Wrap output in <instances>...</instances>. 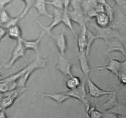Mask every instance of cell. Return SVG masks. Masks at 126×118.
Here are the masks:
<instances>
[{"label":"cell","mask_w":126,"mask_h":118,"mask_svg":"<svg viewBox=\"0 0 126 118\" xmlns=\"http://www.w3.org/2000/svg\"><path fill=\"white\" fill-rule=\"evenodd\" d=\"M72 9L69 10L68 15L71 20L79 25L81 28L86 24L85 14L82 7L81 1H71Z\"/></svg>","instance_id":"obj_1"},{"label":"cell","mask_w":126,"mask_h":118,"mask_svg":"<svg viewBox=\"0 0 126 118\" xmlns=\"http://www.w3.org/2000/svg\"><path fill=\"white\" fill-rule=\"evenodd\" d=\"M46 65V59L41 58L39 55H37L36 58L32 62H31L30 68L23 76H22L18 81H17L18 88H25L26 83L28 81V79L30 77L32 74L38 68H45Z\"/></svg>","instance_id":"obj_2"},{"label":"cell","mask_w":126,"mask_h":118,"mask_svg":"<svg viewBox=\"0 0 126 118\" xmlns=\"http://www.w3.org/2000/svg\"><path fill=\"white\" fill-rule=\"evenodd\" d=\"M86 81H87V79L84 77V79H83L80 87H79L76 89L69 90L68 92H66V93L71 98H76L82 102L86 108V113H87L91 106H90L89 101L87 100V93H86V90L85 88V84H86Z\"/></svg>","instance_id":"obj_3"},{"label":"cell","mask_w":126,"mask_h":118,"mask_svg":"<svg viewBox=\"0 0 126 118\" xmlns=\"http://www.w3.org/2000/svg\"><path fill=\"white\" fill-rule=\"evenodd\" d=\"M27 90V88H17V89L14 90L6 92L4 93H1V111H5V109L11 106L13 104L15 100L20 95V93H23Z\"/></svg>","instance_id":"obj_4"},{"label":"cell","mask_w":126,"mask_h":118,"mask_svg":"<svg viewBox=\"0 0 126 118\" xmlns=\"http://www.w3.org/2000/svg\"><path fill=\"white\" fill-rule=\"evenodd\" d=\"M93 25V27L95 30V34L98 37L99 39H102L108 42L113 39H119L121 40V34L118 31L116 30L111 27L107 28H102L97 25L95 23Z\"/></svg>","instance_id":"obj_5"},{"label":"cell","mask_w":126,"mask_h":118,"mask_svg":"<svg viewBox=\"0 0 126 118\" xmlns=\"http://www.w3.org/2000/svg\"><path fill=\"white\" fill-rule=\"evenodd\" d=\"M25 51L26 49L23 44V38H22L17 41V44L12 52L11 59L6 65H4V68L6 69L10 68L20 58H24L27 61H28L26 57Z\"/></svg>","instance_id":"obj_6"},{"label":"cell","mask_w":126,"mask_h":118,"mask_svg":"<svg viewBox=\"0 0 126 118\" xmlns=\"http://www.w3.org/2000/svg\"><path fill=\"white\" fill-rule=\"evenodd\" d=\"M63 13V11H61V10H59L57 9L54 8V19H53V21L52 22V23H50L49 26H47V27H46V26H44L43 25H42L37 19L35 20L36 21L37 23H38V25L44 30V31H45L46 33H47V34H49V36H53L52 30L53 28H55V27H57V26L59 25V24L62 23Z\"/></svg>","instance_id":"obj_7"},{"label":"cell","mask_w":126,"mask_h":118,"mask_svg":"<svg viewBox=\"0 0 126 118\" xmlns=\"http://www.w3.org/2000/svg\"><path fill=\"white\" fill-rule=\"evenodd\" d=\"M73 65L72 61L68 60L65 57V56L60 55L57 63L56 69L60 71L63 74L68 76L69 77H72L73 75L71 73V67Z\"/></svg>","instance_id":"obj_8"},{"label":"cell","mask_w":126,"mask_h":118,"mask_svg":"<svg viewBox=\"0 0 126 118\" xmlns=\"http://www.w3.org/2000/svg\"><path fill=\"white\" fill-rule=\"evenodd\" d=\"M107 55H108L110 59V62L108 65L105 66H97V67L95 68V70H108V71H110L111 73L116 75L117 77H118L121 68L123 61L121 62L116 59H113L110 55L109 53L107 52Z\"/></svg>","instance_id":"obj_9"},{"label":"cell","mask_w":126,"mask_h":118,"mask_svg":"<svg viewBox=\"0 0 126 118\" xmlns=\"http://www.w3.org/2000/svg\"><path fill=\"white\" fill-rule=\"evenodd\" d=\"M87 87H88L89 93L91 96L94 98H98L102 96L112 95L114 93L115 91H107L102 89L98 87L95 84L92 82L89 78L87 79Z\"/></svg>","instance_id":"obj_10"},{"label":"cell","mask_w":126,"mask_h":118,"mask_svg":"<svg viewBox=\"0 0 126 118\" xmlns=\"http://www.w3.org/2000/svg\"><path fill=\"white\" fill-rule=\"evenodd\" d=\"M108 44V47L107 52H119L121 53L125 57H126V50L121 41L119 39H113L112 40L107 42Z\"/></svg>","instance_id":"obj_11"},{"label":"cell","mask_w":126,"mask_h":118,"mask_svg":"<svg viewBox=\"0 0 126 118\" xmlns=\"http://www.w3.org/2000/svg\"><path fill=\"white\" fill-rule=\"evenodd\" d=\"M52 37L55 40V45L60 52V55L65 56V51L67 49V42L63 31L58 35H53Z\"/></svg>","instance_id":"obj_12"},{"label":"cell","mask_w":126,"mask_h":118,"mask_svg":"<svg viewBox=\"0 0 126 118\" xmlns=\"http://www.w3.org/2000/svg\"><path fill=\"white\" fill-rule=\"evenodd\" d=\"M44 32L43 31L38 38L35 40H25L23 39V44L26 50H32L35 52L37 55H38L39 52V44L43 38Z\"/></svg>","instance_id":"obj_13"},{"label":"cell","mask_w":126,"mask_h":118,"mask_svg":"<svg viewBox=\"0 0 126 118\" xmlns=\"http://www.w3.org/2000/svg\"><path fill=\"white\" fill-rule=\"evenodd\" d=\"M87 58L88 57L86 55V52L78 53V59L79 61L80 67H81L82 73L86 79L89 78V73L91 72V68H90Z\"/></svg>","instance_id":"obj_14"},{"label":"cell","mask_w":126,"mask_h":118,"mask_svg":"<svg viewBox=\"0 0 126 118\" xmlns=\"http://www.w3.org/2000/svg\"><path fill=\"white\" fill-rule=\"evenodd\" d=\"M87 28L85 25L82 28L80 34L78 36V47L79 52H84L87 48Z\"/></svg>","instance_id":"obj_15"},{"label":"cell","mask_w":126,"mask_h":118,"mask_svg":"<svg viewBox=\"0 0 126 118\" xmlns=\"http://www.w3.org/2000/svg\"><path fill=\"white\" fill-rule=\"evenodd\" d=\"M34 94L38 95L39 96L42 97H48L50 99L53 100L57 102V103H62L65 102L66 100L69 99L71 97L65 93H38V92H34Z\"/></svg>","instance_id":"obj_16"},{"label":"cell","mask_w":126,"mask_h":118,"mask_svg":"<svg viewBox=\"0 0 126 118\" xmlns=\"http://www.w3.org/2000/svg\"><path fill=\"white\" fill-rule=\"evenodd\" d=\"M95 24L100 28H105L110 27L111 22L109 17L105 12L98 14L95 18Z\"/></svg>","instance_id":"obj_17"},{"label":"cell","mask_w":126,"mask_h":118,"mask_svg":"<svg viewBox=\"0 0 126 118\" xmlns=\"http://www.w3.org/2000/svg\"><path fill=\"white\" fill-rule=\"evenodd\" d=\"M47 4L46 1H41V0H39V1H36L34 7L37 10L38 14L39 15H43L52 18V15H51L47 10Z\"/></svg>","instance_id":"obj_18"},{"label":"cell","mask_w":126,"mask_h":118,"mask_svg":"<svg viewBox=\"0 0 126 118\" xmlns=\"http://www.w3.org/2000/svg\"><path fill=\"white\" fill-rule=\"evenodd\" d=\"M68 11L69 10H63V16H62V23H64L66 27H67L69 28V30H71V31L72 32L73 35L75 36V38L77 39L78 36L76 34V31L74 30L73 27L72 25V20L70 18V16L68 15Z\"/></svg>","instance_id":"obj_19"},{"label":"cell","mask_w":126,"mask_h":118,"mask_svg":"<svg viewBox=\"0 0 126 118\" xmlns=\"http://www.w3.org/2000/svg\"><path fill=\"white\" fill-rule=\"evenodd\" d=\"M82 84L79 77L77 76H73L72 77H70V78L66 81V87L69 89V90L76 89L80 87Z\"/></svg>","instance_id":"obj_20"},{"label":"cell","mask_w":126,"mask_h":118,"mask_svg":"<svg viewBox=\"0 0 126 118\" xmlns=\"http://www.w3.org/2000/svg\"><path fill=\"white\" fill-rule=\"evenodd\" d=\"M118 101L117 100L116 97V90L114 92V93L112 95H111L110 98L104 104L102 105V110L103 111H107L110 110L111 108H114L115 106H116L118 104Z\"/></svg>","instance_id":"obj_21"},{"label":"cell","mask_w":126,"mask_h":118,"mask_svg":"<svg viewBox=\"0 0 126 118\" xmlns=\"http://www.w3.org/2000/svg\"><path fill=\"white\" fill-rule=\"evenodd\" d=\"M7 34L12 39L18 41L22 38V31L18 25L12 27L7 30Z\"/></svg>","instance_id":"obj_22"},{"label":"cell","mask_w":126,"mask_h":118,"mask_svg":"<svg viewBox=\"0 0 126 118\" xmlns=\"http://www.w3.org/2000/svg\"><path fill=\"white\" fill-rule=\"evenodd\" d=\"M97 39H99L98 37L95 34H94V33H92V31L89 30L87 29V48H86V55L87 57H89L90 53V50H91V47H92V45L93 44V43Z\"/></svg>","instance_id":"obj_23"},{"label":"cell","mask_w":126,"mask_h":118,"mask_svg":"<svg viewBox=\"0 0 126 118\" xmlns=\"http://www.w3.org/2000/svg\"><path fill=\"white\" fill-rule=\"evenodd\" d=\"M107 111L114 113L118 116H126V105L123 103H118L114 108H111Z\"/></svg>","instance_id":"obj_24"},{"label":"cell","mask_w":126,"mask_h":118,"mask_svg":"<svg viewBox=\"0 0 126 118\" xmlns=\"http://www.w3.org/2000/svg\"><path fill=\"white\" fill-rule=\"evenodd\" d=\"M87 114L89 118H102L103 113L95 107L91 106L89 110L87 112Z\"/></svg>","instance_id":"obj_25"},{"label":"cell","mask_w":126,"mask_h":118,"mask_svg":"<svg viewBox=\"0 0 126 118\" xmlns=\"http://www.w3.org/2000/svg\"><path fill=\"white\" fill-rule=\"evenodd\" d=\"M100 2L101 3L103 4L105 6V13L107 14V15L109 17L110 19L111 24L113 22V20H114V12H113V7L108 3L106 1H100Z\"/></svg>","instance_id":"obj_26"},{"label":"cell","mask_w":126,"mask_h":118,"mask_svg":"<svg viewBox=\"0 0 126 118\" xmlns=\"http://www.w3.org/2000/svg\"><path fill=\"white\" fill-rule=\"evenodd\" d=\"M23 2H24L25 4V7L22 13L19 15L20 19H22L23 17H24L25 16L28 14V12H29L30 10L32 9V7L34 6V4H35L36 1L28 0V1H23Z\"/></svg>","instance_id":"obj_27"},{"label":"cell","mask_w":126,"mask_h":118,"mask_svg":"<svg viewBox=\"0 0 126 118\" xmlns=\"http://www.w3.org/2000/svg\"><path fill=\"white\" fill-rule=\"evenodd\" d=\"M11 16L9 15L7 11L5 9L2 10L0 11V22H1V25L7 23L9 21L11 20Z\"/></svg>","instance_id":"obj_28"},{"label":"cell","mask_w":126,"mask_h":118,"mask_svg":"<svg viewBox=\"0 0 126 118\" xmlns=\"http://www.w3.org/2000/svg\"><path fill=\"white\" fill-rule=\"evenodd\" d=\"M47 4H50L54 7V8L59 10L63 11L64 10V1L62 0H54V1H46Z\"/></svg>","instance_id":"obj_29"},{"label":"cell","mask_w":126,"mask_h":118,"mask_svg":"<svg viewBox=\"0 0 126 118\" xmlns=\"http://www.w3.org/2000/svg\"><path fill=\"white\" fill-rule=\"evenodd\" d=\"M20 20V18L19 16H18V17H16V18H12L11 19V20L9 21L7 23L1 26V27H4V28H6V30H8L10 28H11V27H14V26L16 25H17V23H18V21H19Z\"/></svg>","instance_id":"obj_30"},{"label":"cell","mask_w":126,"mask_h":118,"mask_svg":"<svg viewBox=\"0 0 126 118\" xmlns=\"http://www.w3.org/2000/svg\"><path fill=\"white\" fill-rule=\"evenodd\" d=\"M102 113H103L102 118H119L118 115L114 114V113H110L108 111H103Z\"/></svg>","instance_id":"obj_31"},{"label":"cell","mask_w":126,"mask_h":118,"mask_svg":"<svg viewBox=\"0 0 126 118\" xmlns=\"http://www.w3.org/2000/svg\"><path fill=\"white\" fill-rule=\"evenodd\" d=\"M11 2L9 0H0V11L4 9L5 7Z\"/></svg>","instance_id":"obj_32"},{"label":"cell","mask_w":126,"mask_h":118,"mask_svg":"<svg viewBox=\"0 0 126 118\" xmlns=\"http://www.w3.org/2000/svg\"><path fill=\"white\" fill-rule=\"evenodd\" d=\"M120 74L126 75V59L124 61H123L121 68L120 72H119V75ZM119 75H118V76H119Z\"/></svg>","instance_id":"obj_33"},{"label":"cell","mask_w":126,"mask_h":118,"mask_svg":"<svg viewBox=\"0 0 126 118\" xmlns=\"http://www.w3.org/2000/svg\"><path fill=\"white\" fill-rule=\"evenodd\" d=\"M7 34V30L1 26V27H0V38H1V39H2Z\"/></svg>","instance_id":"obj_34"},{"label":"cell","mask_w":126,"mask_h":118,"mask_svg":"<svg viewBox=\"0 0 126 118\" xmlns=\"http://www.w3.org/2000/svg\"><path fill=\"white\" fill-rule=\"evenodd\" d=\"M118 77L120 81L121 84L123 85H126V75L120 74L118 76Z\"/></svg>","instance_id":"obj_35"},{"label":"cell","mask_w":126,"mask_h":118,"mask_svg":"<svg viewBox=\"0 0 126 118\" xmlns=\"http://www.w3.org/2000/svg\"><path fill=\"white\" fill-rule=\"evenodd\" d=\"M0 118H7L5 111L4 110L1 111V113H0Z\"/></svg>","instance_id":"obj_36"},{"label":"cell","mask_w":126,"mask_h":118,"mask_svg":"<svg viewBox=\"0 0 126 118\" xmlns=\"http://www.w3.org/2000/svg\"><path fill=\"white\" fill-rule=\"evenodd\" d=\"M121 41H126V33H124V34H123V36H121Z\"/></svg>","instance_id":"obj_37"},{"label":"cell","mask_w":126,"mask_h":118,"mask_svg":"<svg viewBox=\"0 0 126 118\" xmlns=\"http://www.w3.org/2000/svg\"><path fill=\"white\" fill-rule=\"evenodd\" d=\"M119 118H126V116H119Z\"/></svg>","instance_id":"obj_38"},{"label":"cell","mask_w":126,"mask_h":118,"mask_svg":"<svg viewBox=\"0 0 126 118\" xmlns=\"http://www.w3.org/2000/svg\"></svg>","instance_id":"obj_39"}]
</instances>
